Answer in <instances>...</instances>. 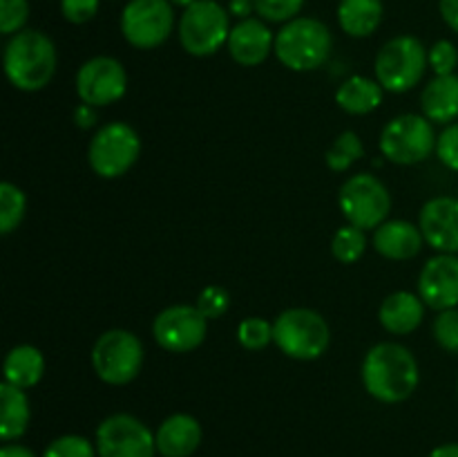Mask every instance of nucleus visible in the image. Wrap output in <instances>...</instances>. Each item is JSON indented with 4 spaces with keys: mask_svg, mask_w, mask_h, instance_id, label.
Returning a JSON list of instances; mask_svg holds the SVG:
<instances>
[{
    "mask_svg": "<svg viewBox=\"0 0 458 457\" xmlns=\"http://www.w3.org/2000/svg\"><path fill=\"white\" fill-rule=\"evenodd\" d=\"M4 74L13 88L22 92H38L56 72V47L43 31L22 30L12 36L4 47Z\"/></svg>",
    "mask_w": 458,
    "mask_h": 457,
    "instance_id": "2",
    "label": "nucleus"
},
{
    "mask_svg": "<svg viewBox=\"0 0 458 457\" xmlns=\"http://www.w3.org/2000/svg\"><path fill=\"white\" fill-rule=\"evenodd\" d=\"M380 21H383L380 0H340L338 22L344 34L353 39H365L378 30Z\"/></svg>",
    "mask_w": 458,
    "mask_h": 457,
    "instance_id": "23",
    "label": "nucleus"
},
{
    "mask_svg": "<svg viewBox=\"0 0 458 457\" xmlns=\"http://www.w3.org/2000/svg\"><path fill=\"white\" fill-rule=\"evenodd\" d=\"M434 339L447 352L458 354V309H445L434 321Z\"/></svg>",
    "mask_w": 458,
    "mask_h": 457,
    "instance_id": "32",
    "label": "nucleus"
},
{
    "mask_svg": "<svg viewBox=\"0 0 458 457\" xmlns=\"http://www.w3.org/2000/svg\"><path fill=\"white\" fill-rule=\"evenodd\" d=\"M0 437L3 442H13L21 435H25L30 426V399L22 392V388L3 381L0 385Z\"/></svg>",
    "mask_w": 458,
    "mask_h": 457,
    "instance_id": "24",
    "label": "nucleus"
},
{
    "mask_svg": "<svg viewBox=\"0 0 458 457\" xmlns=\"http://www.w3.org/2000/svg\"><path fill=\"white\" fill-rule=\"evenodd\" d=\"M419 294L428 307L437 312L458 305V258L454 254H438L425 263L419 276Z\"/></svg>",
    "mask_w": 458,
    "mask_h": 457,
    "instance_id": "15",
    "label": "nucleus"
},
{
    "mask_svg": "<svg viewBox=\"0 0 458 457\" xmlns=\"http://www.w3.org/2000/svg\"><path fill=\"white\" fill-rule=\"evenodd\" d=\"M423 233L405 220L383 222L374 233V246L389 260H410L423 249Z\"/></svg>",
    "mask_w": 458,
    "mask_h": 457,
    "instance_id": "19",
    "label": "nucleus"
},
{
    "mask_svg": "<svg viewBox=\"0 0 458 457\" xmlns=\"http://www.w3.org/2000/svg\"><path fill=\"white\" fill-rule=\"evenodd\" d=\"M97 446L81 435H63L45 448L43 457H97Z\"/></svg>",
    "mask_w": 458,
    "mask_h": 457,
    "instance_id": "30",
    "label": "nucleus"
},
{
    "mask_svg": "<svg viewBox=\"0 0 458 457\" xmlns=\"http://www.w3.org/2000/svg\"><path fill=\"white\" fill-rule=\"evenodd\" d=\"M170 3L177 4V7H183V9H186V7H191L192 3H197V0H170Z\"/></svg>",
    "mask_w": 458,
    "mask_h": 457,
    "instance_id": "43",
    "label": "nucleus"
},
{
    "mask_svg": "<svg viewBox=\"0 0 458 457\" xmlns=\"http://www.w3.org/2000/svg\"><path fill=\"white\" fill-rule=\"evenodd\" d=\"M423 116L434 124H450L458 116V76H437L420 94Z\"/></svg>",
    "mask_w": 458,
    "mask_h": 457,
    "instance_id": "21",
    "label": "nucleus"
},
{
    "mask_svg": "<svg viewBox=\"0 0 458 457\" xmlns=\"http://www.w3.org/2000/svg\"><path fill=\"white\" fill-rule=\"evenodd\" d=\"M228 305H231V296H228V291L224 289V287L217 285L206 287L199 294V298H197V307H199V312L204 314L208 321L210 318L224 316V314L228 312Z\"/></svg>",
    "mask_w": 458,
    "mask_h": 457,
    "instance_id": "34",
    "label": "nucleus"
},
{
    "mask_svg": "<svg viewBox=\"0 0 458 457\" xmlns=\"http://www.w3.org/2000/svg\"><path fill=\"white\" fill-rule=\"evenodd\" d=\"M429 65L437 72V76L454 74L458 65V52L454 43H450V40H438V43H434V47L429 49Z\"/></svg>",
    "mask_w": 458,
    "mask_h": 457,
    "instance_id": "35",
    "label": "nucleus"
},
{
    "mask_svg": "<svg viewBox=\"0 0 458 457\" xmlns=\"http://www.w3.org/2000/svg\"><path fill=\"white\" fill-rule=\"evenodd\" d=\"M4 381L16 388H34L40 379H43L45 372V358L40 354L38 348L34 345H16L13 349H9V354L4 357Z\"/></svg>",
    "mask_w": 458,
    "mask_h": 457,
    "instance_id": "22",
    "label": "nucleus"
},
{
    "mask_svg": "<svg viewBox=\"0 0 458 457\" xmlns=\"http://www.w3.org/2000/svg\"><path fill=\"white\" fill-rule=\"evenodd\" d=\"M437 152L438 160L447 166V168L458 170V121L450 124L437 139Z\"/></svg>",
    "mask_w": 458,
    "mask_h": 457,
    "instance_id": "36",
    "label": "nucleus"
},
{
    "mask_svg": "<svg viewBox=\"0 0 458 457\" xmlns=\"http://www.w3.org/2000/svg\"><path fill=\"white\" fill-rule=\"evenodd\" d=\"M329 325L318 312L293 307L282 312L273 323V341L277 348L298 361H313L329 348Z\"/></svg>",
    "mask_w": 458,
    "mask_h": 457,
    "instance_id": "4",
    "label": "nucleus"
},
{
    "mask_svg": "<svg viewBox=\"0 0 458 457\" xmlns=\"http://www.w3.org/2000/svg\"><path fill=\"white\" fill-rule=\"evenodd\" d=\"M228 9H231L233 16H237L244 21V18H249V13L255 9V3L253 0H231V7Z\"/></svg>",
    "mask_w": 458,
    "mask_h": 457,
    "instance_id": "40",
    "label": "nucleus"
},
{
    "mask_svg": "<svg viewBox=\"0 0 458 457\" xmlns=\"http://www.w3.org/2000/svg\"><path fill=\"white\" fill-rule=\"evenodd\" d=\"M437 148V134L428 116L401 115L385 125L380 151L394 164H420Z\"/></svg>",
    "mask_w": 458,
    "mask_h": 457,
    "instance_id": "10",
    "label": "nucleus"
},
{
    "mask_svg": "<svg viewBox=\"0 0 458 457\" xmlns=\"http://www.w3.org/2000/svg\"><path fill=\"white\" fill-rule=\"evenodd\" d=\"M255 12L268 22H289L302 9L304 0H253Z\"/></svg>",
    "mask_w": 458,
    "mask_h": 457,
    "instance_id": "31",
    "label": "nucleus"
},
{
    "mask_svg": "<svg viewBox=\"0 0 458 457\" xmlns=\"http://www.w3.org/2000/svg\"><path fill=\"white\" fill-rule=\"evenodd\" d=\"M0 457H36V455L27 446H21V444H4V446L0 448Z\"/></svg>",
    "mask_w": 458,
    "mask_h": 457,
    "instance_id": "41",
    "label": "nucleus"
},
{
    "mask_svg": "<svg viewBox=\"0 0 458 457\" xmlns=\"http://www.w3.org/2000/svg\"><path fill=\"white\" fill-rule=\"evenodd\" d=\"M360 157H365V146H362L360 137H358L356 133L347 130V133L335 137V142L331 143V148L327 151L325 160L331 170L344 173V170H349V166H352L353 161L360 160Z\"/></svg>",
    "mask_w": 458,
    "mask_h": 457,
    "instance_id": "26",
    "label": "nucleus"
},
{
    "mask_svg": "<svg viewBox=\"0 0 458 457\" xmlns=\"http://www.w3.org/2000/svg\"><path fill=\"white\" fill-rule=\"evenodd\" d=\"M30 18L27 0H0V31L3 34H18Z\"/></svg>",
    "mask_w": 458,
    "mask_h": 457,
    "instance_id": "33",
    "label": "nucleus"
},
{
    "mask_svg": "<svg viewBox=\"0 0 458 457\" xmlns=\"http://www.w3.org/2000/svg\"><path fill=\"white\" fill-rule=\"evenodd\" d=\"M231 36V21L222 4L215 0H197L183 9L179 21L182 47L192 56H210Z\"/></svg>",
    "mask_w": 458,
    "mask_h": 457,
    "instance_id": "6",
    "label": "nucleus"
},
{
    "mask_svg": "<svg viewBox=\"0 0 458 457\" xmlns=\"http://www.w3.org/2000/svg\"><path fill=\"white\" fill-rule=\"evenodd\" d=\"M128 88L123 65L112 56H94L83 63L76 74V92L88 106H110L119 101Z\"/></svg>",
    "mask_w": 458,
    "mask_h": 457,
    "instance_id": "14",
    "label": "nucleus"
},
{
    "mask_svg": "<svg viewBox=\"0 0 458 457\" xmlns=\"http://www.w3.org/2000/svg\"><path fill=\"white\" fill-rule=\"evenodd\" d=\"M438 7H441L443 21H445L447 25H450L458 34V0H441Z\"/></svg>",
    "mask_w": 458,
    "mask_h": 457,
    "instance_id": "39",
    "label": "nucleus"
},
{
    "mask_svg": "<svg viewBox=\"0 0 458 457\" xmlns=\"http://www.w3.org/2000/svg\"><path fill=\"white\" fill-rule=\"evenodd\" d=\"M226 45L233 61L244 67H255L267 61L273 45H276V39H273L271 30L262 21L244 18V21L233 27Z\"/></svg>",
    "mask_w": 458,
    "mask_h": 457,
    "instance_id": "17",
    "label": "nucleus"
},
{
    "mask_svg": "<svg viewBox=\"0 0 458 457\" xmlns=\"http://www.w3.org/2000/svg\"><path fill=\"white\" fill-rule=\"evenodd\" d=\"M335 103L349 115H367L383 103V85L367 76H352L335 92Z\"/></svg>",
    "mask_w": 458,
    "mask_h": 457,
    "instance_id": "25",
    "label": "nucleus"
},
{
    "mask_svg": "<svg viewBox=\"0 0 458 457\" xmlns=\"http://www.w3.org/2000/svg\"><path fill=\"white\" fill-rule=\"evenodd\" d=\"M420 233L438 254H458V200L434 197L420 211Z\"/></svg>",
    "mask_w": 458,
    "mask_h": 457,
    "instance_id": "16",
    "label": "nucleus"
},
{
    "mask_svg": "<svg viewBox=\"0 0 458 457\" xmlns=\"http://www.w3.org/2000/svg\"><path fill=\"white\" fill-rule=\"evenodd\" d=\"M362 384L378 401L401 403L419 385V363L405 345L378 343L362 361Z\"/></svg>",
    "mask_w": 458,
    "mask_h": 457,
    "instance_id": "1",
    "label": "nucleus"
},
{
    "mask_svg": "<svg viewBox=\"0 0 458 457\" xmlns=\"http://www.w3.org/2000/svg\"><path fill=\"white\" fill-rule=\"evenodd\" d=\"M340 211L358 228H378L392 209V195L378 177L358 173L340 188Z\"/></svg>",
    "mask_w": 458,
    "mask_h": 457,
    "instance_id": "9",
    "label": "nucleus"
},
{
    "mask_svg": "<svg viewBox=\"0 0 458 457\" xmlns=\"http://www.w3.org/2000/svg\"><path fill=\"white\" fill-rule=\"evenodd\" d=\"M380 325L392 334H410L423 323L425 303L411 291H394L380 305Z\"/></svg>",
    "mask_w": 458,
    "mask_h": 457,
    "instance_id": "20",
    "label": "nucleus"
},
{
    "mask_svg": "<svg viewBox=\"0 0 458 457\" xmlns=\"http://www.w3.org/2000/svg\"><path fill=\"white\" fill-rule=\"evenodd\" d=\"M27 200L25 193L18 186H13L12 182L0 184V231L7 236L12 233L18 224L25 218Z\"/></svg>",
    "mask_w": 458,
    "mask_h": 457,
    "instance_id": "27",
    "label": "nucleus"
},
{
    "mask_svg": "<svg viewBox=\"0 0 458 457\" xmlns=\"http://www.w3.org/2000/svg\"><path fill=\"white\" fill-rule=\"evenodd\" d=\"M98 457H155L157 439L141 419L116 412L97 428Z\"/></svg>",
    "mask_w": 458,
    "mask_h": 457,
    "instance_id": "12",
    "label": "nucleus"
},
{
    "mask_svg": "<svg viewBox=\"0 0 458 457\" xmlns=\"http://www.w3.org/2000/svg\"><path fill=\"white\" fill-rule=\"evenodd\" d=\"M61 12L65 21L74 25L92 21L98 12V0H61Z\"/></svg>",
    "mask_w": 458,
    "mask_h": 457,
    "instance_id": "37",
    "label": "nucleus"
},
{
    "mask_svg": "<svg viewBox=\"0 0 458 457\" xmlns=\"http://www.w3.org/2000/svg\"><path fill=\"white\" fill-rule=\"evenodd\" d=\"M174 27L170 0H130L121 13L125 40L139 49H155L168 40Z\"/></svg>",
    "mask_w": 458,
    "mask_h": 457,
    "instance_id": "11",
    "label": "nucleus"
},
{
    "mask_svg": "<svg viewBox=\"0 0 458 457\" xmlns=\"http://www.w3.org/2000/svg\"><path fill=\"white\" fill-rule=\"evenodd\" d=\"M74 121L79 128L88 130L97 124V112H94V106H88V103H81L74 110Z\"/></svg>",
    "mask_w": 458,
    "mask_h": 457,
    "instance_id": "38",
    "label": "nucleus"
},
{
    "mask_svg": "<svg viewBox=\"0 0 458 457\" xmlns=\"http://www.w3.org/2000/svg\"><path fill=\"white\" fill-rule=\"evenodd\" d=\"M428 457H458V444H443V446L434 448Z\"/></svg>",
    "mask_w": 458,
    "mask_h": 457,
    "instance_id": "42",
    "label": "nucleus"
},
{
    "mask_svg": "<svg viewBox=\"0 0 458 457\" xmlns=\"http://www.w3.org/2000/svg\"><path fill=\"white\" fill-rule=\"evenodd\" d=\"M141 152V142L132 125L107 124L89 142L88 160L98 177L114 179L128 173Z\"/></svg>",
    "mask_w": 458,
    "mask_h": 457,
    "instance_id": "8",
    "label": "nucleus"
},
{
    "mask_svg": "<svg viewBox=\"0 0 458 457\" xmlns=\"http://www.w3.org/2000/svg\"><path fill=\"white\" fill-rule=\"evenodd\" d=\"M208 332V318L197 305H173L157 314L152 334L164 349L174 354L191 352L199 348Z\"/></svg>",
    "mask_w": 458,
    "mask_h": 457,
    "instance_id": "13",
    "label": "nucleus"
},
{
    "mask_svg": "<svg viewBox=\"0 0 458 457\" xmlns=\"http://www.w3.org/2000/svg\"><path fill=\"white\" fill-rule=\"evenodd\" d=\"M365 249H367L365 231L353 227V224L338 228L334 240H331V251H334L335 260H340V263L344 264H352L356 263L358 258H362Z\"/></svg>",
    "mask_w": 458,
    "mask_h": 457,
    "instance_id": "28",
    "label": "nucleus"
},
{
    "mask_svg": "<svg viewBox=\"0 0 458 457\" xmlns=\"http://www.w3.org/2000/svg\"><path fill=\"white\" fill-rule=\"evenodd\" d=\"M237 339L246 349H264L273 341V325L264 318H246L237 327Z\"/></svg>",
    "mask_w": 458,
    "mask_h": 457,
    "instance_id": "29",
    "label": "nucleus"
},
{
    "mask_svg": "<svg viewBox=\"0 0 458 457\" xmlns=\"http://www.w3.org/2000/svg\"><path fill=\"white\" fill-rule=\"evenodd\" d=\"M429 54L414 36H396L376 56V81L389 92H407L423 79Z\"/></svg>",
    "mask_w": 458,
    "mask_h": 457,
    "instance_id": "5",
    "label": "nucleus"
},
{
    "mask_svg": "<svg viewBox=\"0 0 458 457\" xmlns=\"http://www.w3.org/2000/svg\"><path fill=\"white\" fill-rule=\"evenodd\" d=\"M157 453L164 457H191L201 444L199 421L186 412L170 415L155 433Z\"/></svg>",
    "mask_w": 458,
    "mask_h": 457,
    "instance_id": "18",
    "label": "nucleus"
},
{
    "mask_svg": "<svg viewBox=\"0 0 458 457\" xmlns=\"http://www.w3.org/2000/svg\"><path fill=\"white\" fill-rule=\"evenodd\" d=\"M334 39L325 22L316 18H293L276 36V56L293 72H311L329 58Z\"/></svg>",
    "mask_w": 458,
    "mask_h": 457,
    "instance_id": "3",
    "label": "nucleus"
},
{
    "mask_svg": "<svg viewBox=\"0 0 458 457\" xmlns=\"http://www.w3.org/2000/svg\"><path fill=\"white\" fill-rule=\"evenodd\" d=\"M143 345L139 336L125 330H110L97 339L92 348V367L101 381L125 385L141 372Z\"/></svg>",
    "mask_w": 458,
    "mask_h": 457,
    "instance_id": "7",
    "label": "nucleus"
}]
</instances>
